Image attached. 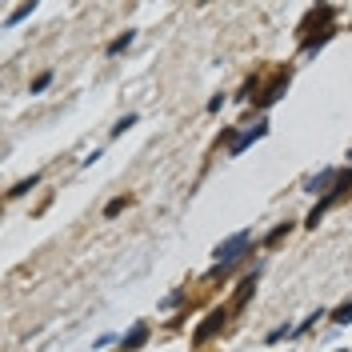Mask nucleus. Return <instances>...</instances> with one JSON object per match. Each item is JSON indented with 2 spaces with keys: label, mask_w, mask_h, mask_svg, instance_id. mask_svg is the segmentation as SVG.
Wrapping results in <instances>:
<instances>
[{
  "label": "nucleus",
  "mask_w": 352,
  "mask_h": 352,
  "mask_svg": "<svg viewBox=\"0 0 352 352\" xmlns=\"http://www.w3.org/2000/svg\"><path fill=\"white\" fill-rule=\"evenodd\" d=\"M244 248H248V232H236V236H232V241H224L217 248V264L220 268H228V264H236L244 256Z\"/></svg>",
  "instance_id": "f257e3e1"
},
{
  "label": "nucleus",
  "mask_w": 352,
  "mask_h": 352,
  "mask_svg": "<svg viewBox=\"0 0 352 352\" xmlns=\"http://www.w3.org/2000/svg\"><path fill=\"white\" fill-rule=\"evenodd\" d=\"M248 296H252V280H244V285H241V292H236V300H232V308H241L244 300H248Z\"/></svg>",
  "instance_id": "20e7f679"
},
{
  "label": "nucleus",
  "mask_w": 352,
  "mask_h": 352,
  "mask_svg": "<svg viewBox=\"0 0 352 352\" xmlns=\"http://www.w3.org/2000/svg\"><path fill=\"white\" fill-rule=\"evenodd\" d=\"M144 340H148V329H144V324H136V329H132L129 336H124V352L140 349V344H144Z\"/></svg>",
  "instance_id": "7ed1b4c3"
},
{
  "label": "nucleus",
  "mask_w": 352,
  "mask_h": 352,
  "mask_svg": "<svg viewBox=\"0 0 352 352\" xmlns=\"http://www.w3.org/2000/svg\"><path fill=\"white\" fill-rule=\"evenodd\" d=\"M336 320H340V324H349V320H352V305L340 308V312H336Z\"/></svg>",
  "instance_id": "39448f33"
},
{
  "label": "nucleus",
  "mask_w": 352,
  "mask_h": 352,
  "mask_svg": "<svg viewBox=\"0 0 352 352\" xmlns=\"http://www.w3.org/2000/svg\"><path fill=\"white\" fill-rule=\"evenodd\" d=\"M220 324H224V312H212V316H208V320L200 324V332H197V344H204V340H208V336H212V332H217Z\"/></svg>",
  "instance_id": "f03ea898"
}]
</instances>
